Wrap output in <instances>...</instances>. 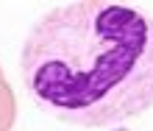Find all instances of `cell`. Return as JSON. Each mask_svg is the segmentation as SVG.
<instances>
[{"instance_id":"6da1fadb","label":"cell","mask_w":153,"mask_h":131,"mask_svg":"<svg viewBox=\"0 0 153 131\" xmlns=\"http://www.w3.org/2000/svg\"><path fill=\"white\" fill-rule=\"evenodd\" d=\"M22 81L42 112L109 128L153 109V20L123 3L48 11L22 45Z\"/></svg>"},{"instance_id":"7a4b0ae2","label":"cell","mask_w":153,"mask_h":131,"mask_svg":"<svg viewBox=\"0 0 153 131\" xmlns=\"http://www.w3.org/2000/svg\"><path fill=\"white\" fill-rule=\"evenodd\" d=\"M14 115H17L14 92H11V86H8V81L3 78V70H0V131H11Z\"/></svg>"}]
</instances>
